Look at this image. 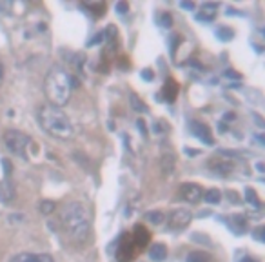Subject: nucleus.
Returning a JSON list of instances; mask_svg holds the SVG:
<instances>
[{
  "mask_svg": "<svg viewBox=\"0 0 265 262\" xmlns=\"http://www.w3.org/2000/svg\"><path fill=\"white\" fill-rule=\"evenodd\" d=\"M62 224L76 244H84L91 235V213L82 202H67L62 209Z\"/></svg>",
  "mask_w": 265,
  "mask_h": 262,
  "instance_id": "nucleus-1",
  "label": "nucleus"
},
{
  "mask_svg": "<svg viewBox=\"0 0 265 262\" xmlns=\"http://www.w3.org/2000/svg\"><path fill=\"white\" fill-rule=\"evenodd\" d=\"M71 77L62 66H53L44 79V93L48 96V104L55 107L66 106L71 98Z\"/></svg>",
  "mask_w": 265,
  "mask_h": 262,
  "instance_id": "nucleus-2",
  "label": "nucleus"
},
{
  "mask_svg": "<svg viewBox=\"0 0 265 262\" xmlns=\"http://www.w3.org/2000/svg\"><path fill=\"white\" fill-rule=\"evenodd\" d=\"M38 124L48 135L55 139L66 140L71 139L74 133L73 124L69 117L62 111V107H55L51 104H44L38 109Z\"/></svg>",
  "mask_w": 265,
  "mask_h": 262,
  "instance_id": "nucleus-3",
  "label": "nucleus"
},
{
  "mask_svg": "<svg viewBox=\"0 0 265 262\" xmlns=\"http://www.w3.org/2000/svg\"><path fill=\"white\" fill-rule=\"evenodd\" d=\"M4 144L9 153L20 157L22 161H27L29 159L27 157V148L33 144V139L29 135L18 131V129H9V131L4 133Z\"/></svg>",
  "mask_w": 265,
  "mask_h": 262,
  "instance_id": "nucleus-4",
  "label": "nucleus"
},
{
  "mask_svg": "<svg viewBox=\"0 0 265 262\" xmlns=\"http://www.w3.org/2000/svg\"><path fill=\"white\" fill-rule=\"evenodd\" d=\"M193 220V215L189 209H184V208H178V209H173L167 217V230L171 231H182L186 230L187 226L191 224Z\"/></svg>",
  "mask_w": 265,
  "mask_h": 262,
  "instance_id": "nucleus-5",
  "label": "nucleus"
},
{
  "mask_svg": "<svg viewBox=\"0 0 265 262\" xmlns=\"http://www.w3.org/2000/svg\"><path fill=\"white\" fill-rule=\"evenodd\" d=\"M180 197L189 204H197L201 200L203 197V191H201V187L198 184H193V182H186V184H182L180 187Z\"/></svg>",
  "mask_w": 265,
  "mask_h": 262,
  "instance_id": "nucleus-6",
  "label": "nucleus"
},
{
  "mask_svg": "<svg viewBox=\"0 0 265 262\" xmlns=\"http://www.w3.org/2000/svg\"><path fill=\"white\" fill-rule=\"evenodd\" d=\"M191 133L197 137V139H200L203 144H209L212 146L214 144V139H212L211 131H209V128H207L203 122H198V120H193L191 122Z\"/></svg>",
  "mask_w": 265,
  "mask_h": 262,
  "instance_id": "nucleus-7",
  "label": "nucleus"
},
{
  "mask_svg": "<svg viewBox=\"0 0 265 262\" xmlns=\"http://www.w3.org/2000/svg\"><path fill=\"white\" fill-rule=\"evenodd\" d=\"M9 262H55L49 253H18Z\"/></svg>",
  "mask_w": 265,
  "mask_h": 262,
  "instance_id": "nucleus-8",
  "label": "nucleus"
},
{
  "mask_svg": "<svg viewBox=\"0 0 265 262\" xmlns=\"http://www.w3.org/2000/svg\"><path fill=\"white\" fill-rule=\"evenodd\" d=\"M13 198H15V184L11 180V176H5L0 182V202L9 204Z\"/></svg>",
  "mask_w": 265,
  "mask_h": 262,
  "instance_id": "nucleus-9",
  "label": "nucleus"
},
{
  "mask_svg": "<svg viewBox=\"0 0 265 262\" xmlns=\"http://www.w3.org/2000/svg\"><path fill=\"white\" fill-rule=\"evenodd\" d=\"M167 257V248L165 244H154V246L149 248V259L153 262H162Z\"/></svg>",
  "mask_w": 265,
  "mask_h": 262,
  "instance_id": "nucleus-10",
  "label": "nucleus"
},
{
  "mask_svg": "<svg viewBox=\"0 0 265 262\" xmlns=\"http://www.w3.org/2000/svg\"><path fill=\"white\" fill-rule=\"evenodd\" d=\"M149 241V233L143 230L142 226H136L134 228V235H132V244L134 246H145Z\"/></svg>",
  "mask_w": 265,
  "mask_h": 262,
  "instance_id": "nucleus-11",
  "label": "nucleus"
},
{
  "mask_svg": "<svg viewBox=\"0 0 265 262\" xmlns=\"http://www.w3.org/2000/svg\"><path fill=\"white\" fill-rule=\"evenodd\" d=\"M211 170L216 173V175L225 176V175H229V173L233 172V166H231L227 161H216V162H212L211 164Z\"/></svg>",
  "mask_w": 265,
  "mask_h": 262,
  "instance_id": "nucleus-12",
  "label": "nucleus"
},
{
  "mask_svg": "<svg viewBox=\"0 0 265 262\" xmlns=\"http://www.w3.org/2000/svg\"><path fill=\"white\" fill-rule=\"evenodd\" d=\"M176 95H178V84L169 79L167 84H165V87H164V98L171 104V102H175Z\"/></svg>",
  "mask_w": 265,
  "mask_h": 262,
  "instance_id": "nucleus-13",
  "label": "nucleus"
},
{
  "mask_svg": "<svg viewBox=\"0 0 265 262\" xmlns=\"http://www.w3.org/2000/svg\"><path fill=\"white\" fill-rule=\"evenodd\" d=\"M229 226L233 228L236 235H242V233L245 231V228H247V222H245V219L242 217V215H236V217H231Z\"/></svg>",
  "mask_w": 265,
  "mask_h": 262,
  "instance_id": "nucleus-14",
  "label": "nucleus"
},
{
  "mask_svg": "<svg viewBox=\"0 0 265 262\" xmlns=\"http://www.w3.org/2000/svg\"><path fill=\"white\" fill-rule=\"evenodd\" d=\"M203 198H205L207 204H218L220 200H222V193H220V189L212 187V189H207V193L203 195Z\"/></svg>",
  "mask_w": 265,
  "mask_h": 262,
  "instance_id": "nucleus-15",
  "label": "nucleus"
},
{
  "mask_svg": "<svg viewBox=\"0 0 265 262\" xmlns=\"http://www.w3.org/2000/svg\"><path fill=\"white\" fill-rule=\"evenodd\" d=\"M186 262H209V255L203 252H191L187 255Z\"/></svg>",
  "mask_w": 265,
  "mask_h": 262,
  "instance_id": "nucleus-16",
  "label": "nucleus"
},
{
  "mask_svg": "<svg viewBox=\"0 0 265 262\" xmlns=\"http://www.w3.org/2000/svg\"><path fill=\"white\" fill-rule=\"evenodd\" d=\"M245 198H247V202L253 204L255 208H260V198L256 195V191L253 187H245Z\"/></svg>",
  "mask_w": 265,
  "mask_h": 262,
  "instance_id": "nucleus-17",
  "label": "nucleus"
},
{
  "mask_svg": "<svg viewBox=\"0 0 265 262\" xmlns=\"http://www.w3.org/2000/svg\"><path fill=\"white\" fill-rule=\"evenodd\" d=\"M145 219H147L151 224H162L165 217L162 211H147V213H145Z\"/></svg>",
  "mask_w": 265,
  "mask_h": 262,
  "instance_id": "nucleus-18",
  "label": "nucleus"
},
{
  "mask_svg": "<svg viewBox=\"0 0 265 262\" xmlns=\"http://www.w3.org/2000/svg\"><path fill=\"white\" fill-rule=\"evenodd\" d=\"M216 37L218 38H222V40H233V37H234V33H233V29L231 27H218L216 29Z\"/></svg>",
  "mask_w": 265,
  "mask_h": 262,
  "instance_id": "nucleus-19",
  "label": "nucleus"
},
{
  "mask_svg": "<svg viewBox=\"0 0 265 262\" xmlns=\"http://www.w3.org/2000/svg\"><path fill=\"white\" fill-rule=\"evenodd\" d=\"M131 106H132V109H134V111H140V113H147L149 111L147 106H145V104H142V100H140L136 95H131Z\"/></svg>",
  "mask_w": 265,
  "mask_h": 262,
  "instance_id": "nucleus-20",
  "label": "nucleus"
},
{
  "mask_svg": "<svg viewBox=\"0 0 265 262\" xmlns=\"http://www.w3.org/2000/svg\"><path fill=\"white\" fill-rule=\"evenodd\" d=\"M40 211H42L44 215H49L55 211V202L53 200H44L42 204H40Z\"/></svg>",
  "mask_w": 265,
  "mask_h": 262,
  "instance_id": "nucleus-21",
  "label": "nucleus"
},
{
  "mask_svg": "<svg viewBox=\"0 0 265 262\" xmlns=\"http://www.w3.org/2000/svg\"><path fill=\"white\" fill-rule=\"evenodd\" d=\"M216 9H218V4L216 2H205V4H201V9L200 11H203V13H216Z\"/></svg>",
  "mask_w": 265,
  "mask_h": 262,
  "instance_id": "nucleus-22",
  "label": "nucleus"
},
{
  "mask_svg": "<svg viewBox=\"0 0 265 262\" xmlns=\"http://www.w3.org/2000/svg\"><path fill=\"white\" fill-rule=\"evenodd\" d=\"M214 16L216 15H212V13H203V11H200L197 15V18L200 22H211V20H214Z\"/></svg>",
  "mask_w": 265,
  "mask_h": 262,
  "instance_id": "nucleus-23",
  "label": "nucleus"
},
{
  "mask_svg": "<svg viewBox=\"0 0 265 262\" xmlns=\"http://www.w3.org/2000/svg\"><path fill=\"white\" fill-rule=\"evenodd\" d=\"M160 22H162V26H164V27L173 26V18H171L169 13H164V15H162V18H160Z\"/></svg>",
  "mask_w": 265,
  "mask_h": 262,
  "instance_id": "nucleus-24",
  "label": "nucleus"
},
{
  "mask_svg": "<svg viewBox=\"0 0 265 262\" xmlns=\"http://www.w3.org/2000/svg\"><path fill=\"white\" fill-rule=\"evenodd\" d=\"M128 9H129L128 2H118V4H117V11H118V13H128Z\"/></svg>",
  "mask_w": 265,
  "mask_h": 262,
  "instance_id": "nucleus-25",
  "label": "nucleus"
},
{
  "mask_svg": "<svg viewBox=\"0 0 265 262\" xmlns=\"http://www.w3.org/2000/svg\"><path fill=\"white\" fill-rule=\"evenodd\" d=\"M142 79H143V81H153V79H154L153 71H151V70H143L142 71Z\"/></svg>",
  "mask_w": 265,
  "mask_h": 262,
  "instance_id": "nucleus-26",
  "label": "nucleus"
},
{
  "mask_svg": "<svg viewBox=\"0 0 265 262\" xmlns=\"http://www.w3.org/2000/svg\"><path fill=\"white\" fill-rule=\"evenodd\" d=\"M136 126H138V128H140V133H142L143 137H145V135H147V128H145V124H143V120H140V118H138V120H136Z\"/></svg>",
  "mask_w": 265,
  "mask_h": 262,
  "instance_id": "nucleus-27",
  "label": "nucleus"
},
{
  "mask_svg": "<svg viewBox=\"0 0 265 262\" xmlns=\"http://www.w3.org/2000/svg\"><path fill=\"white\" fill-rule=\"evenodd\" d=\"M182 7H184V9H195V2H182Z\"/></svg>",
  "mask_w": 265,
  "mask_h": 262,
  "instance_id": "nucleus-28",
  "label": "nucleus"
},
{
  "mask_svg": "<svg viewBox=\"0 0 265 262\" xmlns=\"http://www.w3.org/2000/svg\"><path fill=\"white\" fill-rule=\"evenodd\" d=\"M262 233H264V228H258V230H256V233H255V237L256 239H258V241H264V235H262Z\"/></svg>",
  "mask_w": 265,
  "mask_h": 262,
  "instance_id": "nucleus-29",
  "label": "nucleus"
},
{
  "mask_svg": "<svg viewBox=\"0 0 265 262\" xmlns=\"http://www.w3.org/2000/svg\"><path fill=\"white\" fill-rule=\"evenodd\" d=\"M225 75H227V77H231V79H240V75H238V73H236V71H231V70H229L227 73H225Z\"/></svg>",
  "mask_w": 265,
  "mask_h": 262,
  "instance_id": "nucleus-30",
  "label": "nucleus"
},
{
  "mask_svg": "<svg viewBox=\"0 0 265 262\" xmlns=\"http://www.w3.org/2000/svg\"><path fill=\"white\" fill-rule=\"evenodd\" d=\"M2 81H4V64L0 62V84H2Z\"/></svg>",
  "mask_w": 265,
  "mask_h": 262,
  "instance_id": "nucleus-31",
  "label": "nucleus"
},
{
  "mask_svg": "<svg viewBox=\"0 0 265 262\" xmlns=\"http://www.w3.org/2000/svg\"><path fill=\"white\" fill-rule=\"evenodd\" d=\"M233 118H234L233 113H225V120H233Z\"/></svg>",
  "mask_w": 265,
  "mask_h": 262,
  "instance_id": "nucleus-32",
  "label": "nucleus"
},
{
  "mask_svg": "<svg viewBox=\"0 0 265 262\" xmlns=\"http://www.w3.org/2000/svg\"><path fill=\"white\" fill-rule=\"evenodd\" d=\"M242 262H255V261H253V259H249V257H245V259H244V261H242Z\"/></svg>",
  "mask_w": 265,
  "mask_h": 262,
  "instance_id": "nucleus-33",
  "label": "nucleus"
}]
</instances>
